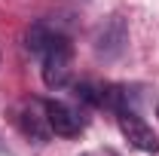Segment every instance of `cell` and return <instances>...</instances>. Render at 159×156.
<instances>
[{
	"label": "cell",
	"instance_id": "4",
	"mask_svg": "<svg viewBox=\"0 0 159 156\" xmlns=\"http://www.w3.org/2000/svg\"><path fill=\"white\" fill-rule=\"evenodd\" d=\"M119 129L129 138L132 147H138L144 153H159V135L138 117V113H119Z\"/></svg>",
	"mask_w": 159,
	"mask_h": 156
},
{
	"label": "cell",
	"instance_id": "3",
	"mask_svg": "<svg viewBox=\"0 0 159 156\" xmlns=\"http://www.w3.org/2000/svg\"><path fill=\"white\" fill-rule=\"evenodd\" d=\"M43 113H46V122H49L52 135L77 138L80 132H83V117H80L74 107L61 104V101H46V104H43Z\"/></svg>",
	"mask_w": 159,
	"mask_h": 156
},
{
	"label": "cell",
	"instance_id": "1",
	"mask_svg": "<svg viewBox=\"0 0 159 156\" xmlns=\"http://www.w3.org/2000/svg\"><path fill=\"white\" fill-rule=\"evenodd\" d=\"M70 58H74V46L64 34H55L49 40L46 52H43V83L49 89H61L70 80Z\"/></svg>",
	"mask_w": 159,
	"mask_h": 156
},
{
	"label": "cell",
	"instance_id": "7",
	"mask_svg": "<svg viewBox=\"0 0 159 156\" xmlns=\"http://www.w3.org/2000/svg\"><path fill=\"white\" fill-rule=\"evenodd\" d=\"M74 95H77L83 104H92V107L101 104V89L92 86V83H77V86H74Z\"/></svg>",
	"mask_w": 159,
	"mask_h": 156
},
{
	"label": "cell",
	"instance_id": "5",
	"mask_svg": "<svg viewBox=\"0 0 159 156\" xmlns=\"http://www.w3.org/2000/svg\"><path fill=\"white\" fill-rule=\"evenodd\" d=\"M19 122H21V132H25L28 138H34L37 144H46L49 135H52V129H49L46 117H37V113H31V110H25Z\"/></svg>",
	"mask_w": 159,
	"mask_h": 156
},
{
	"label": "cell",
	"instance_id": "2",
	"mask_svg": "<svg viewBox=\"0 0 159 156\" xmlns=\"http://www.w3.org/2000/svg\"><path fill=\"white\" fill-rule=\"evenodd\" d=\"M125 43H129V28H125L122 16H110L95 31V52H98L101 58H107V61L119 58L125 52Z\"/></svg>",
	"mask_w": 159,
	"mask_h": 156
},
{
	"label": "cell",
	"instance_id": "6",
	"mask_svg": "<svg viewBox=\"0 0 159 156\" xmlns=\"http://www.w3.org/2000/svg\"><path fill=\"white\" fill-rule=\"evenodd\" d=\"M52 37H55V31H52V28H49L46 21H34V25L28 28V34H25V46H28L31 52H37V55H43Z\"/></svg>",
	"mask_w": 159,
	"mask_h": 156
}]
</instances>
